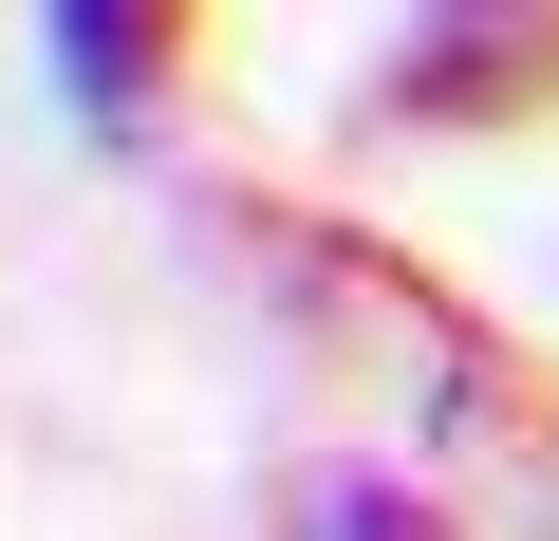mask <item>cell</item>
<instances>
[{"label": "cell", "instance_id": "cell-1", "mask_svg": "<svg viewBox=\"0 0 559 541\" xmlns=\"http://www.w3.org/2000/svg\"><path fill=\"white\" fill-rule=\"evenodd\" d=\"M205 224H224L261 281L318 318V337H355V355L411 392V430H429V448H448V467H466V485H485L522 541H559V374H540V355H522L485 299H448L429 261H392L373 224H318V205H280V187H224Z\"/></svg>", "mask_w": 559, "mask_h": 541}, {"label": "cell", "instance_id": "cell-2", "mask_svg": "<svg viewBox=\"0 0 559 541\" xmlns=\"http://www.w3.org/2000/svg\"><path fill=\"white\" fill-rule=\"evenodd\" d=\"M373 113L411 131H540L559 113V0H466V20H392Z\"/></svg>", "mask_w": 559, "mask_h": 541}, {"label": "cell", "instance_id": "cell-3", "mask_svg": "<svg viewBox=\"0 0 559 541\" xmlns=\"http://www.w3.org/2000/svg\"><path fill=\"white\" fill-rule=\"evenodd\" d=\"M205 57H224L205 0H75V20H57V75H75L94 113H168Z\"/></svg>", "mask_w": 559, "mask_h": 541}, {"label": "cell", "instance_id": "cell-4", "mask_svg": "<svg viewBox=\"0 0 559 541\" xmlns=\"http://www.w3.org/2000/svg\"><path fill=\"white\" fill-rule=\"evenodd\" d=\"M299 522H318V541H485V522H448V504H429V485H392V467L299 485Z\"/></svg>", "mask_w": 559, "mask_h": 541}]
</instances>
